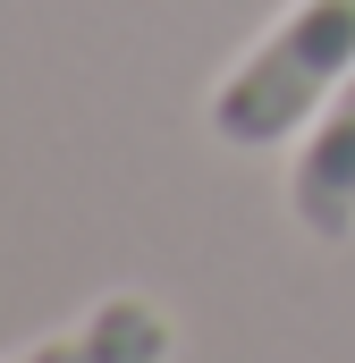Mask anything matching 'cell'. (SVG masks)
Returning a JSON list of instances; mask_svg holds the SVG:
<instances>
[{
  "label": "cell",
  "instance_id": "3",
  "mask_svg": "<svg viewBox=\"0 0 355 363\" xmlns=\"http://www.w3.org/2000/svg\"><path fill=\"white\" fill-rule=\"evenodd\" d=\"M170 355H178V321L153 296L119 287V296L93 304L85 321H68L60 338H43V347H26L9 363H170Z\"/></svg>",
  "mask_w": 355,
  "mask_h": 363
},
{
  "label": "cell",
  "instance_id": "1",
  "mask_svg": "<svg viewBox=\"0 0 355 363\" xmlns=\"http://www.w3.org/2000/svg\"><path fill=\"white\" fill-rule=\"evenodd\" d=\"M347 77H355V0H288V17L212 85V135L237 152H271L305 135Z\"/></svg>",
  "mask_w": 355,
  "mask_h": 363
},
{
  "label": "cell",
  "instance_id": "2",
  "mask_svg": "<svg viewBox=\"0 0 355 363\" xmlns=\"http://www.w3.org/2000/svg\"><path fill=\"white\" fill-rule=\"evenodd\" d=\"M288 211L322 245H347L355 237V77L330 93V110L296 144V161H288Z\"/></svg>",
  "mask_w": 355,
  "mask_h": 363
}]
</instances>
